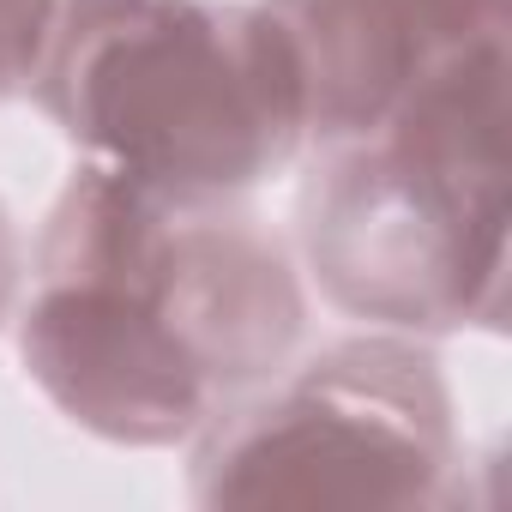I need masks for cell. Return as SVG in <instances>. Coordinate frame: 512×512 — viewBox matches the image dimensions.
<instances>
[{"label":"cell","instance_id":"3","mask_svg":"<svg viewBox=\"0 0 512 512\" xmlns=\"http://www.w3.org/2000/svg\"><path fill=\"white\" fill-rule=\"evenodd\" d=\"M326 181L314 260L374 314H458L500 266V37L398 97Z\"/></svg>","mask_w":512,"mask_h":512},{"label":"cell","instance_id":"1","mask_svg":"<svg viewBox=\"0 0 512 512\" xmlns=\"http://www.w3.org/2000/svg\"><path fill=\"white\" fill-rule=\"evenodd\" d=\"M55 223L25 350L79 416L115 434L181 428L217 362L260 356L290 332L278 260L181 193L97 169Z\"/></svg>","mask_w":512,"mask_h":512},{"label":"cell","instance_id":"2","mask_svg":"<svg viewBox=\"0 0 512 512\" xmlns=\"http://www.w3.org/2000/svg\"><path fill=\"white\" fill-rule=\"evenodd\" d=\"M49 103L103 157L157 193H217L284 163L308 103L278 19L199 0H73L49 37Z\"/></svg>","mask_w":512,"mask_h":512},{"label":"cell","instance_id":"4","mask_svg":"<svg viewBox=\"0 0 512 512\" xmlns=\"http://www.w3.org/2000/svg\"><path fill=\"white\" fill-rule=\"evenodd\" d=\"M302 103L332 139H356L446 61L500 37V0H296L284 25Z\"/></svg>","mask_w":512,"mask_h":512},{"label":"cell","instance_id":"5","mask_svg":"<svg viewBox=\"0 0 512 512\" xmlns=\"http://www.w3.org/2000/svg\"><path fill=\"white\" fill-rule=\"evenodd\" d=\"M55 37L49 0H0V91L37 67V49Z\"/></svg>","mask_w":512,"mask_h":512}]
</instances>
